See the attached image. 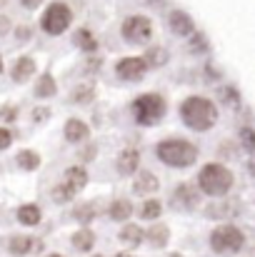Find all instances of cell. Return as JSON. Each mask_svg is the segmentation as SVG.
Returning a JSON list of instances; mask_svg holds the SVG:
<instances>
[{
	"label": "cell",
	"mask_w": 255,
	"mask_h": 257,
	"mask_svg": "<svg viewBox=\"0 0 255 257\" xmlns=\"http://www.w3.org/2000/svg\"><path fill=\"white\" fill-rule=\"evenodd\" d=\"M180 117L183 122L190 127V130H198V133H205L215 125L218 120V107L208 100V97H188L183 105H180Z\"/></svg>",
	"instance_id": "obj_1"
},
{
	"label": "cell",
	"mask_w": 255,
	"mask_h": 257,
	"mask_svg": "<svg viewBox=\"0 0 255 257\" xmlns=\"http://www.w3.org/2000/svg\"><path fill=\"white\" fill-rule=\"evenodd\" d=\"M155 155L170 165V168H188L198 160V148L188 140H180V138H170L163 140L158 148H155Z\"/></svg>",
	"instance_id": "obj_2"
},
{
	"label": "cell",
	"mask_w": 255,
	"mask_h": 257,
	"mask_svg": "<svg viewBox=\"0 0 255 257\" xmlns=\"http://www.w3.org/2000/svg\"><path fill=\"white\" fill-rule=\"evenodd\" d=\"M198 185L205 195H213V197H223L230 187H233V172L218 163H210L205 165L200 175H198Z\"/></svg>",
	"instance_id": "obj_3"
},
{
	"label": "cell",
	"mask_w": 255,
	"mask_h": 257,
	"mask_svg": "<svg viewBox=\"0 0 255 257\" xmlns=\"http://www.w3.org/2000/svg\"><path fill=\"white\" fill-rule=\"evenodd\" d=\"M243 245H245V235L233 225H223V227L210 232V247L218 255H235L243 250Z\"/></svg>",
	"instance_id": "obj_4"
},
{
	"label": "cell",
	"mask_w": 255,
	"mask_h": 257,
	"mask_svg": "<svg viewBox=\"0 0 255 257\" xmlns=\"http://www.w3.org/2000/svg\"><path fill=\"white\" fill-rule=\"evenodd\" d=\"M133 115L140 125H155L165 115V100L155 92H145L133 102Z\"/></svg>",
	"instance_id": "obj_5"
},
{
	"label": "cell",
	"mask_w": 255,
	"mask_h": 257,
	"mask_svg": "<svg viewBox=\"0 0 255 257\" xmlns=\"http://www.w3.org/2000/svg\"><path fill=\"white\" fill-rule=\"evenodd\" d=\"M70 23H73V13H70V8H68L65 3H53V5H48V10H45L43 18H40V28H43L48 35H60V33H65V30L70 28Z\"/></svg>",
	"instance_id": "obj_6"
},
{
	"label": "cell",
	"mask_w": 255,
	"mask_h": 257,
	"mask_svg": "<svg viewBox=\"0 0 255 257\" xmlns=\"http://www.w3.org/2000/svg\"><path fill=\"white\" fill-rule=\"evenodd\" d=\"M85 185H88V172H85V168H68L63 182L58 187H53V200L55 202H70Z\"/></svg>",
	"instance_id": "obj_7"
},
{
	"label": "cell",
	"mask_w": 255,
	"mask_h": 257,
	"mask_svg": "<svg viewBox=\"0 0 255 257\" xmlns=\"http://www.w3.org/2000/svg\"><path fill=\"white\" fill-rule=\"evenodd\" d=\"M120 30H123V38H125L128 43L143 45V43H148L150 35H153V23H150L145 15H130V18H125V23H123Z\"/></svg>",
	"instance_id": "obj_8"
},
{
	"label": "cell",
	"mask_w": 255,
	"mask_h": 257,
	"mask_svg": "<svg viewBox=\"0 0 255 257\" xmlns=\"http://www.w3.org/2000/svg\"><path fill=\"white\" fill-rule=\"evenodd\" d=\"M198 202H200V195H198V190H195L193 185H188V182L178 185V187L173 190V195H170V205H173L175 210H180V212H193V210L198 207Z\"/></svg>",
	"instance_id": "obj_9"
},
{
	"label": "cell",
	"mask_w": 255,
	"mask_h": 257,
	"mask_svg": "<svg viewBox=\"0 0 255 257\" xmlns=\"http://www.w3.org/2000/svg\"><path fill=\"white\" fill-rule=\"evenodd\" d=\"M145 70H148L145 58H123V60L115 65V73H118V78H123V80H140V78L145 75Z\"/></svg>",
	"instance_id": "obj_10"
},
{
	"label": "cell",
	"mask_w": 255,
	"mask_h": 257,
	"mask_svg": "<svg viewBox=\"0 0 255 257\" xmlns=\"http://www.w3.org/2000/svg\"><path fill=\"white\" fill-rule=\"evenodd\" d=\"M168 25L178 38H185V35H193V33H195V23H193L190 15L183 13V10H173V13H170Z\"/></svg>",
	"instance_id": "obj_11"
},
{
	"label": "cell",
	"mask_w": 255,
	"mask_h": 257,
	"mask_svg": "<svg viewBox=\"0 0 255 257\" xmlns=\"http://www.w3.org/2000/svg\"><path fill=\"white\" fill-rule=\"evenodd\" d=\"M35 247H40V242L33 240V237H28V235H15V237H10V242H8L10 255H15V257L30 255Z\"/></svg>",
	"instance_id": "obj_12"
},
{
	"label": "cell",
	"mask_w": 255,
	"mask_h": 257,
	"mask_svg": "<svg viewBox=\"0 0 255 257\" xmlns=\"http://www.w3.org/2000/svg\"><path fill=\"white\" fill-rule=\"evenodd\" d=\"M160 187V182H158V177L153 175V172H138V177H135V182H133V190L138 192V195H153L155 190Z\"/></svg>",
	"instance_id": "obj_13"
},
{
	"label": "cell",
	"mask_w": 255,
	"mask_h": 257,
	"mask_svg": "<svg viewBox=\"0 0 255 257\" xmlns=\"http://www.w3.org/2000/svg\"><path fill=\"white\" fill-rule=\"evenodd\" d=\"M138 163H140V153L138 150H123L120 155H118V172L120 175H133V172H138Z\"/></svg>",
	"instance_id": "obj_14"
},
{
	"label": "cell",
	"mask_w": 255,
	"mask_h": 257,
	"mask_svg": "<svg viewBox=\"0 0 255 257\" xmlns=\"http://www.w3.org/2000/svg\"><path fill=\"white\" fill-rule=\"evenodd\" d=\"M88 135H90V130L83 120L73 117V120L65 122V140L68 143H83V140H88Z\"/></svg>",
	"instance_id": "obj_15"
},
{
	"label": "cell",
	"mask_w": 255,
	"mask_h": 257,
	"mask_svg": "<svg viewBox=\"0 0 255 257\" xmlns=\"http://www.w3.org/2000/svg\"><path fill=\"white\" fill-rule=\"evenodd\" d=\"M33 73H35V60H33V58H20V60L13 65V73H10V75H13L15 83H25Z\"/></svg>",
	"instance_id": "obj_16"
},
{
	"label": "cell",
	"mask_w": 255,
	"mask_h": 257,
	"mask_svg": "<svg viewBox=\"0 0 255 257\" xmlns=\"http://www.w3.org/2000/svg\"><path fill=\"white\" fill-rule=\"evenodd\" d=\"M40 217H43V212H40L38 205H20V207H18V222H23V225H28V227L38 225Z\"/></svg>",
	"instance_id": "obj_17"
},
{
	"label": "cell",
	"mask_w": 255,
	"mask_h": 257,
	"mask_svg": "<svg viewBox=\"0 0 255 257\" xmlns=\"http://www.w3.org/2000/svg\"><path fill=\"white\" fill-rule=\"evenodd\" d=\"M108 215H110L113 220H128V217L133 215V205H130L128 200H113Z\"/></svg>",
	"instance_id": "obj_18"
},
{
	"label": "cell",
	"mask_w": 255,
	"mask_h": 257,
	"mask_svg": "<svg viewBox=\"0 0 255 257\" xmlns=\"http://www.w3.org/2000/svg\"><path fill=\"white\" fill-rule=\"evenodd\" d=\"M15 160H18V168H23V170H38L40 168V155L33 153V150H20Z\"/></svg>",
	"instance_id": "obj_19"
},
{
	"label": "cell",
	"mask_w": 255,
	"mask_h": 257,
	"mask_svg": "<svg viewBox=\"0 0 255 257\" xmlns=\"http://www.w3.org/2000/svg\"><path fill=\"white\" fill-rule=\"evenodd\" d=\"M143 237H145V232H143L138 225H125V227L120 230V240H123L125 245H140Z\"/></svg>",
	"instance_id": "obj_20"
},
{
	"label": "cell",
	"mask_w": 255,
	"mask_h": 257,
	"mask_svg": "<svg viewBox=\"0 0 255 257\" xmlns=\"http://www.w3.org/2000/svg\"><path fill=\"white\" fill-rule=\"evenodd\" d=\"M55 80H53V75H40V80H38V85H35V95L38 97H53L55 95Z\"/></svg>",
	"instance_id": "obj_21"
},
{
	"label": "cell",
	"mask_w": 255,
	"mask_h": 257,
	"mask_svg": "<svg viewBox=\"0 0 255 257\" xmlns=\"http://www.w3.org/2000/svg\"><path fill=\"white\" fill-rule=\"evenodd\" d=\"M148 240H150L155 247H163V245H168L170 230L165 227V225H155V227H150V230H148Z\"/></svg>",
	"instance_id": "obj_22"
},
{
	"label": "cell",
	"mask_w": 255,
	"mask_h": 257,
	"mask_svg": "<svg viewBox=\"0 0 255 257\" xmlns=\"http://www.w3.org/2000/svg\"><path fill=\"white\" fill-rule=\"evenodd\" d=\"M73 245H75L80 252H88V250H93V245H95V235H93L90 230H78V232L73 235Z\"/></svg>",
	"instance_id": "obj_23"
},
{
	"label": "cell",
	"mask_w": 255,
	"mask_h": 257,
	"mask_svg": "<svg viewBox=\"0 0 255 257\" xmlns=\"http://www.w3.org/2000/svg\"><path fill=\"white\" fill-rule=\"evenodd\" d=\"M205 212L208 217H230L235 212V202H218V205H210Z\"/></svg>",
	"instance_id": "obj_24"
},
{
	"label": "cell",
	"mask_w": 255,
	"mask_h": 257,
	"mask_svg": "<svg viewBox=\"0 0 255 257\" xmlns=\"http://www.w3.org/2000/svg\"><path fill=\"white\" fill-rule=\"evenodd\" d=\"M75 45L83 48L85 53H93V50L98 48V40H95L88 30H78V33H75Z\"/></svg>",
	"instance_id": "obj_25"
},
{
	"label": "cell",
	"mask_w": 255,
	"mask_h": 257,
	"mask_svg": "<svg viewBox=\"0 0 255 257\" xmlns=\"http://www.w3.org/2000/svg\"><path fill=\"white\" fill-rule=\"evenodd\" d=\"M160 210H163V205H160L158 200H148V202H143V207H140V217H143V220H155V217L160 215Z\"/></svg>",
	"instance_id": "obj_26"
},
{
	"label": "cell",
	"mask_w": 255,
	"mask_h": 257,
	"mask_svg": "<svg viewBox=\"0 0 255 257\" xmlns=\"http://www.w3.org/2000/svg\"><path fill=\"white\" fill-rule=\"evenodd\" d=\"M73 215H75V220H80V222H90V220L98 215V205H95V202H85Z\"/></svg>",
	"instance_id": "obj_27"
},
{
	"label": "cell",
	"mask_w": 255,
	"mask_h": 257,
	"mask_svg": "<svg viewBox=\"0 0 255 257\" xmlns=\"http://www.w3.org/2000/svg\"><path fill=\"white\" fill-rule=\"evenodd\" d=\"M93 85H80L73 90V102H80V105H85V102H90L93 100Z\"/></svg>",
	"instance_id": "obj_28"
},
{
	"label": "cell",
	"mask_w": 255,
	"mask_h": 257,
	"mask_svg": "<svg viewBox=\"0 0 255 257\" xmlns=\"http://www.w3.org/2000/svg\"><path fill=\"white\" fill-rule=\"evenodd\" d=\"M165 60H168V53H165L163 48H153V50L145 55V63H148V65H165Z\"/></svg>",
	"instance_id": "obj_29"
},
{
	"label": "cell",
	"mask_w": 255,
	"mask_h": 257,
	"mask_svg": "<svg viewBox=\"0 0 255 257\" xmlns=\"http://www.w3.org/2000/svg\"><path fill=\"white\" fill-rule=\"evenodd\" d=\"M240 143H243V148H245V150L255 153V130L243 127V130H240Z\"/></svg>",
	"instance_id": "obj_30"
},
{
	"label": "cell",
	"mask_w": 255,
	"mask_h": 257,
	"mask_svg": "<svg viewBox=\"0 0 255 257\" xmlns=\"http://www.w3.org/2000/svg\"><path fill=\"white\" fill-rule=\"evenodd\" d=\"M13 143V133L8 127H0V150H8Z\"/></svg>",
	"instance_id": "obj_31"
},
{
	"label": "cell",
	"mask_w": 255,
	"mask_h": 257,
	"mask_svg": "<svg viewBox=\"0 0 255 257\" xmlns=\"http://www.w3.org/2000/svg\"><path fill=\"white\" fill-rule=\"evenodd\" d=\"M0 117L3 120H15V107H3L0 110Z\"/></svg>",
	"instance_id": "obj_32"
},
{
	"label": "cell",
	"mask_w": 255,
	"mask_h": 257,
	"mask_svg": "<svg viewBox=\"0 0 255 257\" xmlns=\"http://www.w3.org/2000/svg\"><path fill=\"white\" fill-rule=\"evenodd\" d=\"M20 3H23V8H28V10H35V8H38L43 0H20Z\"/></svg>",
	"instance_id": "obj_33"
},
{
	"label": "cell",
	"mask_w": 255,
	"mask_h": 257,
	"mask_svg": "<svg viewBox=\"0 0 255 257\" xmlns=\"http://www.w3.org/2000/svg\"><path fill=\"white\" fill-rule=\"evenodd\" d=\"M48 115H50L48 110H35V112H33V117H35V122H38V120H45Z\"/></svg>",
	"instance_id": "obj_34"
},
{
	"label": "cell",
	"mask_w": 255,
	"mask_h": 257,
	"mask_svg": "<svg viewBox=\"0 0 255 257\" xmlns=\"http://www.w3.org/2000/svg\"><path fill=\"white\" fill-rule=\"evenodd\" d=\"M5 23H10V20H5V18H0V33L5 30Z\"/></svg>",
	"instance_id": "obj_35"
},
{
	"label": "cell",
	"mask_w": 255,
	"mask_h": 257,
	"mask_svg": "<svg viewBox=\"0 0 255 257\" xmlns=\"http://www.w3.org/2000/svg\"><path fill=\"white\" fill-rule=\"evenodd\" d=\"M143 3H148V5H158V3H163V0H143Z\"/></svg>",
	"instance_id": "obj_36"
},
{
	"label": "cell",
	"mask_w": 255,
	"mask_h": 257,
	"mask_svg": "<svg viewBox=\"0 0 255 257\" xmlns=\"http://www.w3.org/2000/svg\"><path fill=\"white\" fill-rule=\"evenodd\" d=\"M250 172H253V177H255V160H250Z\"/></svg>",
	"instance_id": "obj_37"
},
{
	"label": "cell",
	"mask_w": 255,
	"mask_h": 257,
	"mask_svg": "<svg viewBox=\"0 0 255 257\" xmlns=\"http://www.w3.org/2000/svg\"><path fill=\"white\" fill-rule=\"evenodd\" d=\"M118 257H130V255H125V252H118Z\"/></svg>",
	"instance_id": "obj_38"
},
{
	"label": "cell",
	"mask_w": 255,
	"mask_h": 257,
	"mask_svg": "<svg viewBox=\"0 0 255 257\" xmlns=\"http://www.w3.org/2000/svg\"><path fill=\"white\" fill-rule=\"evenodd\" d=\"M0 73H3V58H0Z\"/></svg>",
	"instance_id": "obj_39"
},
{
	"label": "cell",
	"mask_w": 255,
	"mask_h": 257,
	"mask_svg": "<svg viewBox=\"0 0 255 257\" xmlns=\"http://www.w3.org/2000/svg\"><path fill=\"white\" fill-rule=\"evenodd\" d=\"M48 257H63V255H48Z\"/></svg>",
	"instance_id": "obj_40"
},
{
	"label": "cell",
	"mask_w": 255,
	"mask_h": 257,
	"mask_svg": "<svg viewBox=\"0 0 255 257\" xmlns=\"http://www.w3.org/2000/svg\"><path fill=\"white\" fill-rule=\"evenodd\" d=\"M93 257H100V255H93Z\"/></svg>",
	"instance_id": "obj_41"
}]
</instances>
